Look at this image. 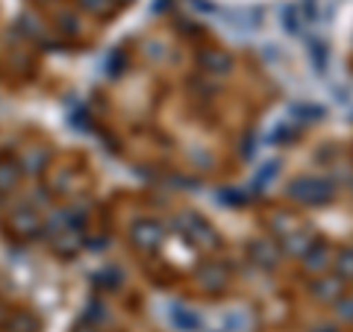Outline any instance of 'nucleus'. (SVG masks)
I'll return each instance as SVG.
<instances>
[{"label":"nucleus","mask_w":353,"mask_h":332,"mask_svg":"<svg viewBox=\"0 0 353 332\" xmlns=\"http://www.w3.org/2000/svg\"><path fill=\"white\" fill-rule=\"evenodd\" d=\"M336 194V185L327 180V176H315V174H306V176H297V180L289 183V197L303 206H324L333 200Z\"/></svg>","instance_id":"obj_1"},{"label":"nucleus","mask_w":353,"mask_h":332,"mask_svg":"<svg viewBox=\"0 0 353 332\" xmlns=\"http://www.w3.org/2000/svg\"><path fill=\"white\" fill-rule=\"evenodd\" d=\"M176 229H180L183 236L189 238V245H194L197 250H206L209 253V250H218V245H221L215 227L209 224L206 218L194 215V212H183L180 218H176Z\"/></svg>","instance_id":"obj_2"},{"label":"nucleus","mask_w":353,"mask_h":332,"mask_svg":"<svg viewBox=\"0 0 353 332\" xmlns=\"http://www.w3.org/2000/svg\"><path fill=\"white\" fill-rule=\"evenodd\" d=\"M130 238H132V245H136L141 253H157L162 247V241H165V229H162L159 220L141 218V220L132 224Z\"/></svg>","instance_id":"obj_3"},{"label":"nucleus","mask_w":353,"mask_h":332,"mask_svg":"<svg viewBox=\"0 0 353 332\" xmlns=\"http://www.w3.org/2000/svg\"><path fill=\"white\" fill-rule=\"evenodd\" d=\"M44 229L41 218H39V209H30V206H18L12 218H9V232L18 238H36L39 232Z\"/></svg>","instance_id":"obj_4"},{"label":"nucleus","mask_w":353,"mask_h":332,"mask_svg":"<svg viewBox=\"0 0 353 332\" xmlns=\"http://www.w3.org/2000/svg\"><path fill=\"white\" fill-rule=\"evenodd\" d=\"M333 259H336L333 247H330L327 241H315V245L303 253V271L321 276V273H327L330 268H333Z\"/></svg>","instance_id":"obj_5"},{"label":"nucleus","mask_w":353,"mask_h":332,"mask_svg":"<svg viewBox=\"0 0 353 332\" xmlns=\"http://www.w3.org/2000/svg\"><path fill=\"white\" fill-rule=\"evenodd\" d=\"M197 65H201L203 74H212V76H224L233 71V56L227 50H218V48H209L197 56Z\"/></svg>","instance_id":"obj_6"},{"label":"nucleus","mask_w":353,"mask_h":332,"mask_svg":"<svg viewBox=\"0 0 353 332\" xmlns=\"http://www.w3.org/2000/svg\"><path fill=\"white\" fill-rule=\"evenodd\" d=\"M197 282L203 285L206 291H224V285H227V268L224 264H218V262H203L201 268H197Z\"/></svg>","instance_id":"obj_7"},{"label":"nucleus","mask_w":353,"mask_h":332,"mask_svg":"<svg viewBox=\"0 0 353 332\" xmlns=\"http://www.w3.org/2000/svg\"><path fill=\"white\" fill-rule=\"evenodd\" d=\"M248 253H250V259L256 262L259 268H265V271L277 268V262H280V250H277V245H274L271 238H259V241H253Z\"/></svg>","instance_id":"obj_8"},{"label":"nucleus","mask_w":353,"mask_h":332,"mask_svg":"<svg viewBox=\"0 0 353 332\" xmlns=\"http://www.w3.org/2000/svg\"><path fill=\"white\" fill-rule=\"evenodd\" d=\"M48 162H50V150L36 145V147H27L24 153H21L18 168H21V174H30L32 176V174H41L44 168H48Z\"/></svg>","instance_id":"obj_9"},{"label":"nucleus","mask_w":353,"mask_h":332,"mask_svg":"<svg viewBox=\"0 0 353 332\" xmlns=\"http://www.w3.org/2000/svg\"><path fill=\"white\" fill-rule=\"evenodd\" d=\"M312 245H315V236L306 227H297L289 236H283V250L289 253V256H303Z\"/></svg>","instance_id":"obj_10"},{"label":"nucleus","mask_w":353,"mask_h":332,"mask_svg":"<svg viewBox=\"0 0 353 332\" xmlns=\"http://www.w3.org/2000/svg\"><path fill=\"white\" fill-rule=\"evenodd\" d=\"M312 291H315L318 300H324V303H336L339 297L345 294V280H341V276H321V280H315Z\"/></svg>","instance_id":"obj_11"},{"label":"nucleus","mask_w":353,"mask_h":332,"mask_svg":"<svg viewBox=\"0 0 353 332\" xmlns=\"http://www.w3.org/2000/svg\"><path fill=\"white\" fill-rule=\"evenodd\" d=\"M83 247V232L77 229V224L71 227V229H65V232H59L57 238H53V250L59 253V256H74L77 250Z\"/></svg>","instance_id":"obj_12"},{"label":"nucleus","mask_w":353,"mask_h":332,"mask_svg":"<svg viewBox=\"0 0 353 332\" xmlns=\"http://www.w3.org/2000/svg\"><path fill=\"white\" fill-rule=\"evenodd\" d=\"M171 324L183 332H197L201 329V318H197L189 306H171Z\"/></svg>","instance_id":"obj_13"},{"label":"nucleus","mask_w":353,"mask_h":332,"mask_svg":"<svg viewBox=\"0 0 353 332\" xmlns=\"http://www.w3.org/2000/svg\"><path fill=\"white\" fill-rule=\"evenodd\" d=\"M6 329L9 332H39V320H36V315L18 309V312H12L6 318Z\"/></svg>","instance_id":"obj_14"},{"label":"nucleus","mask_w":353,"mask_h":332,"mask_svg":"<svg viewBox=\"0 0 353 332\" xmlns=\"http://www.w3.org/2000/svg\"><path fill=\"white\" fill-rule=\"evenodd\" d=\"M18 176H21L18 162H12V159H0V194L12 191V188L18 185Z\"/></svg>","instance_id":"obj_15"},{"label":"nucleus","mask_w":353,"mask_h":332,"mask_svg":"<svg viewBox=\"0 0 353 332\" xmlns=\"http://www.w3.org/2000/svg\"><path fill=\"white\" fill-rule=\"evenodd\" d=\"M303 24H306V18H303V12H301V6H297V3L283 9V27H285V32L297 36V32H303Z\"/></svg>","instance_id":"obj_16"},{"label":"nucleus","mask_w":353,"mask_h":332,"mask_svg":"<svg viewBox=\"0 0 353 332\" xmlns=\"http://www.w3.org/2000/svg\"><path fill=\"white\" fill-rule=\"evenodd\" d=\"M297 227H301V224H297L292 215H285V212H277L271 218V232H274V236H280V238L289 236V232H294Z\"/></svg>","instance_id":"obj_17"},{"label":"nucleus","mask_w":353,"mask_h":332,"mask_svg":"<svg viewBox=\"0 0 353 332\" xmlns=\"http://www.w3.org/2000/svg\"><path fill=\"white\" fill-rule=\"evenodd\" d=\"M333 264H336V276H341V280H353V247L341 250L333 259Z\"/></svg>","instance_id":"obj_18"},{"label":"nucleus","mask_w":353,"mask_h":332,"mask_svg":"<svg viewBox=\"0 0 353 332\" xmlns=\"http://www.w3.org/2000/svg\"><path fill=\"white\" fill-rule=\"evenodd\" d=\"M230 18H236L245 30H256V24H259V12H256V9H239V12H230Z\"/></svg>","instance_id":"obj_19"},{"label":"nucleus","mask_w":353,"mask_h":332,"mask_svg":"<svg viewBox=\"0 0 353 332\" xmlns=\"http://www.w3.org/2000/svg\"><path fill=\"white\" fill-rule=\"evenodd\" d=\"M336 315L341 320H350L353 324V294H341L339 300H336Z\"/></svg>","instance_id":"obj_20"},{"label":"nucleus","mask_w":353,"mask_h":332,"mask_svg":"<svg viewBox=\"0 0 353 332\" xmlns=\"http://www.w3.org/2000/svg\"><path fill=\"white\" fill-rule=\"evenodd\" d=\"M280 171V165L277 162H268V165H262V171H256V176H253V185H265L268 180H274Z\"/></svg>","instance_id":"obj_21"},{"label":"nucleus","mask_w":353,"mask_h":332,"mask_svg":"<svg viewBox=\"0 0 353 332\" xmlns=\"http://www.w3.org/2000/svg\"><path fill=\"white\" fill-rule=\"evenodd\" d=\"M85 320L88 324H101V320H106V309L97 303V300H88V309H85Z\"/></svg>","instance_id":"obj_22"},{"label":"nucleus","mask_w":353,"mask_h":332,"mask_svg":"<svg viewBox=\"0 0 353 332\" xmlns=\"http://www.w3.org/2000/svg\"><path fill=\"white\" fill-rule=\"evenodd\" d=\"M309 56H312L315 68L324 74V68H327V50H324V44H312V53H309Z\"/></svg>","instance_id":"obj_23"},{"label":"nucleus","mask_w":353,"mask_h":332,"mask_svg":"<svg viewBox=\"0 0 353 332\" xmlns=\"http://www.w3.org/2000/svg\"><path fill=\"white\" fill-rule=\"evenodd\" d=\"M80 6L85 9L88 15H103L106 6H109V0H80Z\"/></svg>","instance_id":"obj_24"},{"label":"nucleus","mask_w":353,"mask_h":332,"mask_svg":"<svg viewBox=\"0 0 353 332\" xmlns=\"http://www.w3.org/2000/svg\"><path fill=\"white\" fill-rule=\"evenodd\" d=\"M59 18H62V24H65V27H62L65 32H77V21H74L71 15H59Z\"/></svg>","instance_id":"obj_25"},{"label":"nucleus","mask_w":353,"mask_h":332,"mask_svg":"<svg viewBox=\"0 0 353 332\" xmlns=\"http://www.w3.org/2000/svg\"><path fill=\"white\" fill-rule=\"evenodd\" d=\"M74 332H97V326H94V324H88V320H83V324L77 326Z\"/></svg>","instance_id":"obj_26"},{"label":"nucleus","mask_w":353,"mask_h":332,"mask_svg":"<svg viewBox=\"0 0 353 332\" xmlns=\"http://www.w3.org/2000/svg\"><path fill=\"white\" fill-rule=\"evenodd\" d=\"M6 318H9V312H6V306L0 303V326H6Z\"/></svg>","instance_id":"obj_27"},{"label":"nucleus","mask_w":353,"mask_h":332,"mask_svg":"<svg viewBox=\"0 0 353 332\" xmlns=\"http://www.w3.org/2000/svg\"><path fill=\"white\" fill-rule=\"evenodd\" d=\"M118 3H121V6H127V3H130V0H118Z\"/></svg>","instance_id":"obj_28"}]
</instances>
